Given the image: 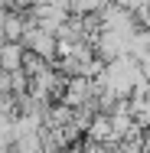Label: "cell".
Listing matches in <instances>:
<instances>
[{
  "label": "cell",
  "instance_id": "obj_1",
  "mask_svg": "<svg viewBox=\"0 0 150 153\" xmlns=\"http://www.w3.org/2000/svg\"><path fill=\"white\" fill-rule=\"evenodd\" d=\"M127 42H131V36L121 30H98V36H95V56L101 62H111L118 59V56H127Z\"/></svg>",
  "mask_w": 150,
  "mask_h": 153
},
{
  "label": "cell",
  "instance_id": "obj_2",
  "mask_svg": "<svg viewBox=\"0 0 150 153\" xmlns=\"http://www.w3.org/2000/svg\"><path fill=\"white\" fill-rule=\"evenodd\" d=\"M23 52H26V46H23L20 39H7V42L0 46V68H7V72L23 68Z\"/></svg>",
  "mask_w": 150,
  "mask_h": 153
},
{
  "label": "cell",
  "instance_id": "obj_3",
  "mask_svg": "<svg viewBox=\"0 0 150 153\" xmlns=\"http://www.w3.org/2000/svg\"><path fill=\"white\" fill-rule=\"evenodd\" d=\"M39 3H56V0H20V3H16V7H20V10H23V7H39Z\"/></svg>",
  "mask_w": 150,
  "mask_h": 153
},
{
  "label": "cell",
  "instance_id": "obj_4",
  "mask_svg": "<svg viewBox=\"0 0 150 153\" xmlns=\"http://www.w3.org/2000/svg\"><path fill=\"white\" fill-rule=\"evenodd\" d=\"M140 68H144V78H147V82H150V56H147V59H144V62H140Z\"/></svg>",
  "mask_w": 150,
  "mask_h": 153
}]
</instances>
